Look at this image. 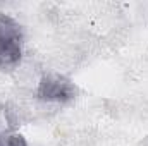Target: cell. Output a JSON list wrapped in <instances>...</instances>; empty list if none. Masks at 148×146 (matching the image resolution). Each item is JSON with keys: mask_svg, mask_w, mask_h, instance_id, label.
I'll return each mask as SVG.
<instances>
[{"mask_svg": "<svg viewBox=\"0 0 148 146\" xmlns=\"http://www.w3.org/2000/svg\"><path fill=\"white\" fill-rule=\"evenodd\" d=\"M77 89L71 79L60 74H47L41 77L36 89V96L45 102H69L76 96Z\"/></svg>", "mask_w": 148, "mask_h": 146, "instance_id": "7a4b0ae2", "label": "cell"}, {"mask_svg": "<svg viewBox=\"0 0 148 146\" xmlns=\"http://www.w3.org/2000/svg\"><path fill=\"white\" fill-rule=\"evenodd\" d=\"M23 57V29L21 24L7 16L0 14V69L14 67Z\"/></svg>", "mask_w": 148, "mask_h": 146, "instance_id": "6da1fadb", "label": "cell"}, {"mask_svg": "<svg viewBox=\"0 0 148 146\" xmlns=\"http://www.w3.org/2000/svg\"><path fill=\"white\" fill-rule=\"evenodd\" d=\"M0 146H26V139L21 134L0 132Z\"/></svg>", "mask_w": 148, "mask_h": 146, "instance_id": "3957f363", "label": "cell"}]
</instances>
